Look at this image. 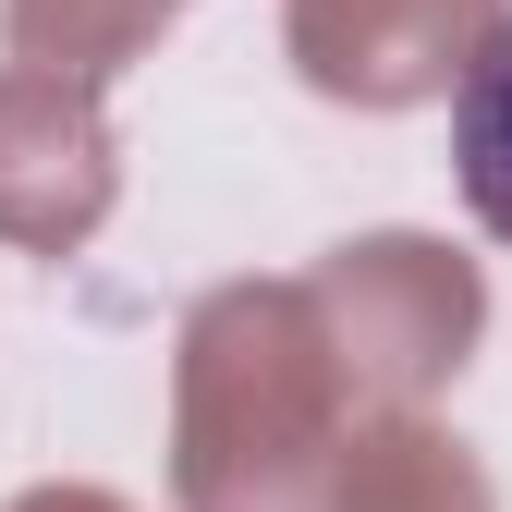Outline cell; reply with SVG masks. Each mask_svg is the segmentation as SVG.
Here are the masks:
<instances>
[{
	"instance_id": "1",
	"label": "cell",
	"mask_w": 512,
	"mask_h": 512,
	"mask_svg": "<svg viewBox=\"0 0 512 512\" xmlns=\"http://www.w3.org/2000/svg\"><path fill=\"white\" fill-rule=\"evenodd\" d=\"M452 183H464V208L512 244V13L476 37L464 86H452Z\"/></svg>"
}]
</instances>
